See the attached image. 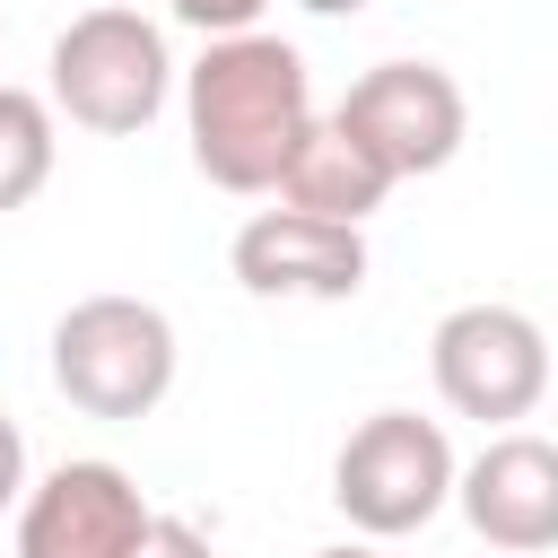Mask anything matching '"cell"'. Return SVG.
Instances as JSON below:
<instances>
[{
  "label": "cell",
  "instance_id": "cell-1",
  "mask_svg": "<svg viewBox=\"0 0 558 558\" xmlns=\"http://www.w3.org/2000/svg\"><path fill=\"white\" fill-rule=\"evenodd\" d=\"M314 122V70L288 35H218L201 44V61L183 70V140L201 183L253 201L279 183L288 148Z\"/></svg>",
  "mask_w": 558,
  "mask_h": 558
},
{
  "label": "cell",
  "instance_id": "cell-2",
  "mask_svg": "<svg viewBox=\"0 0 558 558\" xmlns=\"http://www.w3.org/2000/svg\"><path fill=\"white\" fill-rule=\"evenodd\" d=\"M174 96V52H166V26L105 0V9H78L52 52H44V105L52 122H78L96 140H140Z\"/></svg>",
  "mask_w": 558,
  "mask_h": 558
},
{
  "label": "cell",
  "instance_id": "cell-3",
  "mask_svg": "<svg viewBox=\"0 0 558 558\" xmlns=\"http://www.w3.org/2000/svg\"><path fill=\"white\" fill-rule=\"evenodd\" d=\"M174 366H183V340L148 296L105 288L52 323V392L87 418H148L174 392Z\"/></svg>",
  "mask_w": 558,
  "mask_h": 558
},
{
  "label": "cell",
  "instance_id": "cell-4",
  "mask_svg": "<svg viewBox=\"0 0 558 558\" xmlns=\"http://www.w3.org/2000/svg\"><path fill=\"white\" fill-rule=\"evenodd\" d=\"M331 506L349 514L357 541H401L427 532L453 506V445L418 410H375L340 436L331 453Z\"/></svg>",
  "mask_w": 558,
  "mask_h": 558
},
{
  "label": "cell",
  "instance_id": "cell-5",
  "mask_svg": "<svg viewBox=\"0 0 558 558\" xmlns=\"http://www.w3.org/2000/svg\"><path fill=\"white\" fill-rule=\"evenodd\" d=\"M427 375L445 392L453 418H480V427H514L541 410L549 392V331L523 314V305H453L436 331H427Z\"/></svg>",
  "mask_w": 558,
  "mask_h": 558
},
{
  "label": "cell",
  "instance_id": "cell-6",
  "mask_svg": "<svg viewBox=\"0 0 558 558\" xmlns=\"http://www.w3.org/2000/svg\"><path fill=\"white\" fill-rule=\"evenodd\" d=\"M331 122L384 166V183H418V174H445L471 140V105H462V78L436 70V61H375L349 78V96L331 105Z\"/></svg>",
  "mask_w": 558,
  "mask_h": 558
},
{
  "label": "cell",
  "instance_id": "cell-7",
  "mask_svg": "<svg viewBox=\"0 0 558 558\" xmlns=\"http://www.w3.org/2000/svg\"><path fill=\"white\" fill-rule=\"evenodd\" d=\"M140 523H148L140 480L105 453H78V462H52L44 480H26L9 558H131Z\"/></svg>",
  "mask_w": 558,
  "mask_h": 558
},
{
  "label": "cell",
  "instance_id": "cell-8",
  "mask_svg": "<svg viewBox=\"0 0 558 558\" xmlns=\"http://www.w3.org/2000/svg\"><path fill=\"white\" fill-rule=\"evenodd\" d=\"M227 270L244 296H270V305H349L366 288V227L253 209L227 244Z\"/></svg>",
  "mask_w": 558,
  "mask_h": 558
},
{
  "label": "cell",
  "instance_id": "cell-9",
  "mask_svg": "<svg viewBox=\"0 0 558 558\" xmlns=\"http://www.w3.org/2000/svg\"><path fill=\"white\" fill-rule=\"evenodd\" d=\"M453 506L488 549L541 558L558 541V445L532 427H497L471 462H453Z\"/></svg>",
  "mask_w": 558,
  "mask_h": 558
},
{
  "label": "cell",
  "instance_id": "cell-10",
  "mask_svg": "<svg viewBox=\"0 0 558 558\" xmlns=\"http://www.w3.org/2000/svg\"><path fill=\"white\" fill-rule=\"evenodd\" d=\"M270 192H279V209H296V218H331V227H366V218L392 201L384 166H375L331 113L305 122V140L288 148V166H279Z\"/></svg>",
  "mask_w": 558,
  "mask_h": 558
},
{
  "label": "cell",
  "instance_id": "cell-11",
  "mask_svg": "<svg viewBox=\"0 0 558 558\" xmlns=\"http://www.w3.org/2000/svg\"><path fill=\"white\" fill-rule=\"evenodd\" d=\"M52 157H61V122L35 87H9L0 78V218L26 209L44 183H52Z\"/></svg>",
  "mask_w": 558,
  "mask_h": 558
},
{
  "label": "cell",
  "instance_id": "cell-12",
  "mask_svg": "<svg viewBox=\"0 0 558 558\" xmlns=\"http://www.w3.org/2000/svg\"><path fill=\"white\" fill-rule=\"evenodd\" d=\"M262 9H270V0H166V17H174V26H192L201 44H218V35H253V26H262Z\"/></svg>",
  "mask_w": 558,
  "mask_h": 558
},
{
  "label": "cell",
  "instance_id": "cell-13",
  "mask_svg": "<svg viewBox=\"0 0 558 558\" xmlns=\"http://www.w3.org/2000/svg\"><path fill=\"white\" fill-rule=\"evenodd\" d=\"M131 558H218V549H209V532H201L192 514H157V506H148V523H140Z\"/></svg>",
  "mask_w": 558,
  "mask_h": 558
},
{
  "label": "cell",
  "instance_id": "cell-14",
  "mask_svg": "<svg viewBox=\"0 0 558 558\" xmlns=\"http://www.w3.org/2000/svg\"><path fill=\"white\" fill-rule=\"evenodd\" d=\"M17 497H26V436H17V418L0 410V514H17Z\"/></svg>",
  "mask_w": 558,
  "mask_h": 558
},
{
  "label": "cell",
  "instance_id": "cell-15",
  "mask_svg": "<svg viewBox=\"0 0 558 558\" xmlns=\"http://www.w3.org/2000/svg\"><path fill=\"white\" fill-rule=\"evenodd\" d=\"M296 9H305V17H357L366 0H296Z\"/></svg>",
  "mask_w": 558,
  "mask_h": 558
},
{
  "label": "cell",
  "instance_id": "cell-16",
  "mask_svg": "<svg viewBox=\"0 0 558 558\" xmlns=\"http://www.w3.org/2000/svg\"><path fill=\"white\" fill-rule=\"evenodd\" d=\"M314 558H375V541H340V549H314Z\"/></svg>",
  "mask_w": 558,
  "mask_h": 558
}]
</instances>
